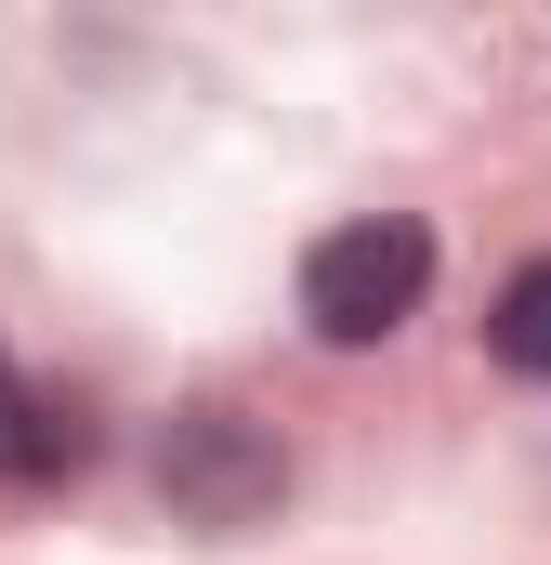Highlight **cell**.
Wrapping results in <instances>:
<instances>
[{"label": "cell", "mask_w": 551, "mask_h": 565, "mask_svg": "<svg viewBox=\"0 0 551 565\" xmlns=\"http://www.w3.org/2000/svg\"><path fill=\"white\" fill-rule=\"evenodd\" d=\"M420 289H433V237H420L408 211L328 224V237L302 250V329L342 342V355H368V342H395L420 316Z\"/></svg>", "instance_id": "6da1fadb"}, {"label": "cell", "mask_w": 551, "mask_h": 565, "mask_svg": "<svg viewBox=\"0 0 551 565\" xmlns=\"http://www.w3.org/2000/svg\"><path fill=\"white\" fill-rule=\"evenodd\" d=\"M158 487H171L197 526H250V513H276L289 460H276V434L237 422V408H184V422H171V447H158Z\"/></svg>", "instance_id": "7a4b0ae2"}, {"label": "cell", "mask_w": 551, "mask_h": 565, "mask_svg": "<svg viewBox=\"0 0 551 565\" xmlns=\"http://www.w3.org/2000/svg\"><path fill=\"white\" fill-rule=\"evenodd\" d=\"M486 355L512 382H551V264H512L499 302H486Z\"/></svg>", "instance_id": "3957f363"}, {"label": "cell", "mask_w": 551, "mask_h": 565, "mask_svg": "<svg viewBox=\"0 0 551 565\" xmlns=\"http://www.w3.org/2000/svg\"><path fill=\"white\" fill-rule=\"evenodd\" d=\"M79 460H93V422H79V408H26V395H13L0 473H79Z\"/></svg>", "instance_id": "277c9868"}, {"label": "cell", "mask_w": 551, "mask_h": 565, "mask_svg": "<svg viewBox=\"0 0 551 565\" xmlns=\"http://www.w3.org/2000/svg\"><path fill=\"white\" fill-rule=\"evenodd\" d=\"M0 422H13V369H0Z\"/></svg>", "instance_id": "5b68a950"}]
</instances>
